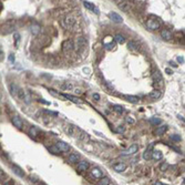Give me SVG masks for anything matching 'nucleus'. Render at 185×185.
Wrapping results in <instances>:
<instances>
[{
    "mask_svg": "<svg viewBox=\"0 0 185 185\" xmlns=\"http://www.w3.org/2000/svg\"><path fill=\"white\" fill-rule=\"evenodd\" d=\"M11 123L13 125L16 126L18 130H22L24 129V121L18 116V115H15L11 118Z\"/></svg>",
    "mask_w": 185,
    "mask_h": 185,
    "instance_id": "8",
    "label": "nucleus"
},
{
    "mask_svg": "<svg viewBox=\"0 0 185 185\" xmlns=\"http://www.w3.org/2000/svg\"><path fill=\"white\" fill-rule=\"evenodd\" d=\"M146 27L149 28L150 30H152V31L158 30L161 27V21L155 16H150L147 18V20H146Z\"/></svg>",
    "mask_w": 185,
    "mask_h": 185,
    "instance_id": "1",
    "label": "nucleus"
},
{
    "mask_svg": "<svg viewBox=\"0 0 185 185\" xmlns=\"http://www.w3.org/2000/svg\"><path fill=\"white\" fill-rule=\"evenodd\" d=\"M43 112L44 113H48V114H50V115H53V116H57V115H58V112H53V111L44 110Z\"/></svg>",
    "mask_w": 185,
    "mask_h": 185,
    "instance_id": "44",
    "label": "nucleus"
},
{
    "mask_svg": "<svg viewBox=\"0 0 185 185\" xmlns=\"http://www.w3.org/2000/svg\"><path fill=\"white\" fill-rule=\"evenodd\" d=\"M29 135L33 139H37V136L39 135V130H38L35 126H31V128L29 129Z\"/></svg>",
    "mask_w": 185,
    "mask_h": 185,
    "instance_id": "28",
    "label": "nucleus"
},
{
    "mask_svg": "<svg viewBox=\"0 0 185 185\" xmlns=\"http://www.w3.org/2000/svg\"><path fill=\"white\" fill-rule=\"evenodd\" d=\"M110 185H111V184H110Z\"/></svg>",
    "mask_w": 185,
    "mask_h": 185,
    "instance_id": "59",
    "label": "nucleus"
},
{
    "mask_svg": "<svg viewBox=\"0 0 185 185\" xmlns=\"http://www.w3.org/2000/svg\"><path fill=\"white\" fill-rule=\"evenodd\" d=\"M4 185H13V182L12 181H8V182H6V184Z\"/></svg>",
    "mask_w": 185,
    "mask_h": 185,
    "instance_id": "51",
    "label": "nucleus"
},
{
    "mask_svg": "<svg viewBox=\"0 0 185 185\" xmlns=\"http://www.w3.org/2000/svg\"><path fill=\"white\" fill-rule=\"evenodd\" d=\"M125 121H126V123H128V124H131V125L135 124V120H134V119L132 118V116H130V115H129V116H126V118H125Z\"/></svg>",
    "mask_w": 185,
    "mask_h": 185,
    "instance_id": "38",
    "label": "nucleus"
},
{
    "mask_svg": "<svg viewBox=\"0 0 185 185\" xmlns=\"http://www.w3.org/2000/svg\"><path fill=\"white\" fill-rule=\"evenodd\" d=\"M177 61H178V63H184V58L183 57H177Z\"/></svg>",
    "mask_w": 185,
    "mask_h": 185,
    "instance_id": "48",
    "label": "nucleus"
},
{
    "mask_svg": "<svg viewBox=\"0 0 185 185\" xmlns=\"http://www.w3.org/2000/svg\"><path fill=\"white\" fill-rule=\"evenodd\" d=\"M15 29H16L15 21H8V22H6V24L1 27V31H2V33L8 35V33H10V32L15 31Z\"/></svg>",
    "mask_w": 185,
    "mask_h": 185,
    "instance_id": "4",
    "label": "nucleus"
},
{
    "mask_svg": "<svg viewBox=\"0 0 185 185\" xmlns=\"http://www.w3.org/2000/svg\"><path fill=\"white\" fill-rule=\"evenodd\" d=\"M171 139L173 140V141H181V136L180 135H177V134H173V135H171Z\"/></svg>",
    "mask_w": 185,
    "mask_h": 185,
    "instance_id": "43",
    "label": "nucleus"
},
{
    "mask_svg": "<svg viewBox=\"0 0 185 185\" xmlns=\"http://www.w3.org/2000/svg\"><path fill=\"white\" fill-rule=\"evenodd\" d=\"M7 178V174L4 172V170L0 167V181H6Z\"/></svg>",
    "mask_w": 185,
    "mask_h": 185,
    "instance_id": "39",
    "label": "nucleus"
},
{
    "mask_svg": "<svg viewBox=\"0 0 185 185\" xmlns=\"http://www.w3.org/2000/svg\"><path fill=\"white\" fill-rule=\"evenodd\" d=\"M103 44H104V48H105L106 50H112L115 47L114 40L111 39V37H106V39L103 41Z\"/></svg>",
    "mask_w": 185,
    "mask_h": 185,
    "instance_id": "11",
    "label": "nucleus"
},
{
    "mask_svg": "<svg viewBox=\"0 0 185 185\" xmlns=\"http://www.w3.org/2000/svg\"><path fill=\"white\" fill-rule=\"evenodd\" d=\"M165 72L167 73V74H172V71L170 70V69H165Z\"/></svg>",
    "mask_w": 185,
    "mask_h": 185,
    "instance_id": "52",
    "label": "nucleus"
},
{
    "mask_svg": "<svg viewBox=\"0 0 185 185\" xmlns=\"http://www.w3.org/2000/svg\"><path fill=\"white\" fill-rule=\"evenodd\" d=\"M128 47H129L130 50H136L138 49V44H136V42H134V41H130L129 44H128Z\"/></svg>",
    "mask_w": 185,
    "mask_h": 185,
    "instance_id": "36",
    "label": "nucleus"
},
{
    "mask_svg": "<svg viewBox=\"0 0 185 185\" xmlns=\"http://www.w3.org/2000/svg\"><path fill=\"white\" fill-rule=\"evenodd\" d=\"M11 169H12V172L16 174V175H18L19 177H24V170L21 169L20 166L18 165H12L11 166Z\"/></svg>",
    "mask_w": 185,
    "mask_h": 185,
    "instance_id": "17",
    "label": "nucleus"
},
{
    "mask_svg": "<svg viewBox=\"0 0 185 185\" xmlns=\"http://www.w3.org/2000/svg\"><path fill=\"white\" fill-rule=\"evenodd\" d=\"M9 60H10V62H15V57H13V55H9Z\"/></svg>",
    "mask_w": 185,
    "mask_h": 185,
    "instance_id": "49",
    "label": "nucleus"
},
{
    "mask_svg": "<svg viewBox=\"0 0 185 185\" xmlns=\"http://www.w3.org/2000/svg\"><path fill=\"white\" fill-rule=\"evenodd\" d=\"M39 185H46V184H44V183H41V184H39Z\"/></svg>",
    "mask_w": 185,
    "mask_h": 185,
    "instance_id": "57",
    "label": "nucleus"
},
{
    "mask_svg": "<svg viewBox=\"0 0 185 185\" xmlns=\"http://www.w3.org/2000/svg\"><path fill=\"white\" fill-rule=\"evenodd\" d=\"M20 88L17 85V84H15V83H11L10 85H9V90H10V94L12 95V97H17V94H18V91H19Z\"/></svg>",
    "mask_w": 185,
    "mask_h": 185,
    "instance_id": "23",
    "label": "nucleus"
},
{
    "mask_svg": "<svg viewBox=\"0 0 185 185\" xmlns=\"http://www.w3.org/2000/svg\"><path fill=\"white\" fill-rule=\"evenodd\" d=\"M60 88H61V90H63V91H71L74 89V84L72 82H63Z\"/></svg>",
    "mask_w": 185,
    "mask_h": 185,
    "instance_id": "22",
    "label": "nucleus"
},
{
    "mask_svg": "<svg viewBox=\"0 0 185 185\" xmlns=\"http://www.w3.org/2000/svg\"><path fill=\"white\" fill-rule=\"evenodd\" d=\"M24 101L27 104H29V103L31 102V95H30V93L29 92H27V91H24Z\"/></svg>",
    "mask_w": 185,
    "mask_h": 185,
    "instance_id": "33",
    "label": "nucleus"
},
{
    "mask_svg": "<svg viewBox=\"0 0 185 185\" xmlns=\"http://www.w3.org/2000/svg\"><path fill=\"white\" fill-rule=\"evenodd\" d=\"M74 49V44H73V41L71 39H67L64 40L62 42V51L63 53H69V52H71L72 50Z\"/></svg>",
    "mask_w": 185,
    "mask_h": 185,
    "instance_id": "3",
    "label": "nucleus"
},
{
    "mask_svg": "<svg viewBox=\"0 0 185 185\" xmlns=\"http://www.w3.org/2000/svg\"><path fill=\"white\" fill-rule=\"evenodd\" d=\"M2 99V93H1V91H0V100Z\"/></svg>",
    "mask_w": 185,
    "mask_h": 185,
    "instance_id": "56",
    "label": "nucleus"
},
{
    "mask_svg": "<svg viewBox=\"0 0 185 185\" xmlns=\"http://www.w3.org/2000/svg\"><path fill=\"white\" fill-rule=\"evenodd\" d=\"M167 167H169V164L166 162H163L161 165H160V170H161L162 172H165L166 170H167Z\"/></svg>",
    "mask_w": 185,
    "mask_h": 185,
    "instance_id": "41",
    "label": "nucleus"
},
{
    "mask_svg": "<svg viewBox=\"0 0 185 185\" xmlns=\"http://www.w3.org/2000/svg\"><path fill=\"white\" fill-rule=\"evenodd\" d=\"M89 166L90 165H89V162L88 161H80L78 163V165H77V169H78L79 172H85V171H88Z\"/></svg>",
    "mask_w": 185,
    "mask_h": 185,
    "instance_id": "13",
    "label": "nucleus"
},
{
    "mask_svg": "<svg viewBox=\"0 0 185 185\" xmlns=\"http://www.w3.org/2000/svg\"><path fill=\"white\" fill-rule=\"evenodd\" d=\"M126 164H124V163H121V162H119V163H116V164H114L113 165V169H114V171H116V172H124L126 170Z\"/></svg>",
    "mask_w": 185,
    "mask_h": 185,
    "instance_id": "19",
    "label": "nucleus"
},
{
    "mask_svg": "<svg viewBox=\"0 0 185 185\" xmlns=\"http://www.w3.org/2000/svg\"><path fill=\"white\" fill-rule=\"evenodd\" d=\"M79 154L77 153H71L69 156H68V162L69 163H77V162L79 161Z\"/></svg>",
    "mask_w": 185,
    "mask_h": 185,
    "instance_id": "25",
    "label": "nucleus"
},
{
    "mask_svg": "<svg viewBox=\"0 0 185 185\" xmlns=\"http://www.w3.org/2000/svg\"><path fill=\"white\" fill-rule=\"evenodd\" d=\"M67 133L70 135V136H75L77 135V131H78V129L75 128L74 125H72V124H69V125H67Z\"/></svg>",
    "mask_w": 185,
    "mask_h": 185,
    "instance_id": "21",
    "label": "nucleus"
},
{
    "mask_svg": "<svg viewBox=\"0 0 185 185\" xmlns=\"http://www.w3.org/2000/svg\"><path fill=\"white\" fill-rule=\"evenodd\" d=\"M90 175L92 178H95V180H100L103 177V172L99 167H93V169L90 171Z\"/></svg>",
    "mask_w": 185,
    "mask_h": 185,
    "instance_id": "10",
    "label": "nucleus"
},
{
    "mask_svg": "<svg viewBox=\"0 0 185 185\" xmlns=\"http://www.w3.org/2000/svg\"><path fill=\"white\" fill-rule=\"evenodd\" d=\"M17 98L24 101V91L22 90V89H19V91H18V94H17Z\"/></svg>",
    "mask_w": 185,
    "mask_h": 185,
    "instance_id": "37",
    "label": "nucleus"
},
{
    "mask_svg": "<svg viewBox=\"0 0 185 185\" xmlns=\"http://www.w3.org/2000/svg\"><path fill=\"white\" fill-rule=\"evenodd\" d=\"M116 131H118L119 133H123V132H124V128H123L122 125H121V126H119V128H118V130H116Z\"/></svg>",
    "mask_w": 185,
    "mask_h": 185,
    "instance_id": "47",
    "label": "nucleus"
},
{
    "mask_svg": "<svg viewBox=\"0 0 185 185\" xmlns=\"http://www.w3.org/2000/svg\"><path fill=\"white\" fill-rule=\"evenodd\" d=\"M83 6L87 9H89V10H93V11H94V9H95L94 4H92V2H90V1H84V2H83Z\"/></svg>",
    "mask_w": 185,
    "mask_h": 185,
    "instance_id": "32",
    "label": "nucleus"
},
{
    "mask_svg": "<svg viewBox=\"0 0 185 185\" xmlns=\"http://www.w3.org/2000/svg\"><path fill=\"white\" fill-rule=\"evenodd\" d=\"M170 64H171L172 67H177V64H175V63H174L173 61H170Z\"/></svg>",
    "mask_w": 185,
    "mask_h": 185,
    "instance_id": "53",
    "label": "nucleus"
},
{
    "mask_svg": "<svg viewBox=\"0 0 185 185\" xmlns=\"http://www.w3.org/2000/svg\"><path fill=\"white\" fill-rule=\"evenodd\" d=\"M166 130H167V125H166V124H161V125H158V128H156L155 133H156V135L161 136V135H163V134L165 133Z\"/></svg>",
    "mask_w": 185,
    "mask_h": 185,
    "instance_id": "20",
    "label": "nucleus"
},
{
    "mask_svg": "<svg viewBox=\"0 0 185 185\" xmlns=\"http://www.w3.org/2000/svg\"><path fill=\"white\" fill-rule=\"evenodd\" d=\"M4 52L1 51V50H0V61H1V60H4Z\"/></svg>",
    "mask_w": 185,
    "mask_h": 185,
    "instance_id": "50",
    "label": "nucleus"
},
{
    "mask_svg": "<svg viewBox=\"0 0 185 185\" xmlns=\"http://www.w3.org/2000/svg\"><path fill=\"white\" fill-rule=\"evenodd\" d=\"M113 111H115L116 113H123L124 112V109H123V106L121 105H113Z\"/></svg>",
    "mask_w": 185,
    "mask_h": 185,
    "instance_id": "35",
    "label": "nucleus"
},
{
    "mask_svg": "<svg viewBox=\"0 0 185 185\" xmlns=\"http://www.w3.org/2000/svg\"><path fill=\"white\" fill-rule=\"evenodd\" d=\"M49 151H50V152H51V153H53V154H60L61 153V152H60V150L59 149H58V147H57V145H51L50 146V147H49Z\"/></svg>",
    "mask_w": 185,
    "mask_h": 185,
    "instance_id": "34",
    "label": "nucleus"
},
{
    "mask_svg": "<svg viewBox=\"0 0 185 185\" xmlns=\"http://www.w3.org/2000/svg\"><path fill=\"white\" fill-rule=\"evenodd\" d=\"M15 41H16V47L19 46V42H20V35L19 33H15Z\"/></svg>",
    "mask_w": 185,
    "mask_h": 185,
    "instance_id": "42",
    "label": "nucleus"
},
{
    "mask_svg": "<svg viewBox=\"0 0 185 185\" xmlns=\"http://www.w3.org/2000/svg\"><path fill=\"white\" fill-rule=\"evenodd\" d=\"M85 39L83 38V37H79V38H77V41H75V44H74V49L77 50V52H81L83 51V49L85 48Z\"/></svg>",
    "mask_w": 185,
    "mask_h": 185,
    "instance_id": "5",
    "label": "nucleus"
},
{
    "mask_svg": "<svg viewBox=\"0 0 185 185\" xmlns=\"http://www.w3.org/2000/svg\"><path fill=\"white\" fill-rule=\"evenodd\" d=\"M0 149H1V147H0Z\"/></svg>",
    "mask_w": 185,
    "mask_h": 185,
    "instance_id": "58",
    "label": "nucleus"
},
{
    "mask_svg": "<svg viewBox=\"0 0 185 185\" xmlns=\"http://www.w3.org/2000/svg\"><path fill=\"white\" fill-rule=\"evenodd\" d=\"M124 99H125L126 101H129V102H131V103H139V101H140V98L135 97V95L125 94L124 95Z\"/></svg>",
    "mask_w": 185,
    "mask_h": 185,
    "instance_id": "26",
    "label": "nucleus"
},
{
    "mask_svg": "<svg viewBox=\"0 0 185 185\" xmlns=\"http://www.w3.org/2000/svg\"><path fill=\"white\" fill-rule=\"evenodd\" d=\"M55 145H57V147L60 150V152H68V151L70 150V146L68 145L67 143H64V142H62V141H59Z\"/></svg>",
    "mask_w": 185,
    "mask_h": 185,
    "instance_id": "18",
    "label": "nucleus"
},
{
    "mask_svg": "<svg viewBox=\"0 0 185 185\" xmlns=\"http://www.w3.org/2000/svg\"><path fill=\"white\" fill-rule=\"evenodd\" d=\"M109 17H110V19L113 21V22H115V24H122L123 22V18L119 13H116V12H110L109 13Z\"/></svg>",
    "mask_w": 185,
    "mask_h": 185,
    "instance_id": "12",
    "label": "nucleus"
},
{
    "mask_svg": "<svg viewBox=\"0 0 185 185\" xmlns=\"http://www.w3.org/2000/svg\"><path fill=\"white\" fill-rule=\"evenodd\" d=\"M61 26L64 29H71L75 24V18L73 15H67V16L61 19Z\"/></svg>",
    "mask_w": 185,
    "mask_h": 185,
    "instance_id": "2",
    "label": "nucleus"
},
{
    "mask_svg": "<svg viewBox=\"0 0 185 185\" xmlns=\"http://www.w3.org/2000/svg\"><path fill=\"white\" fill-rule=\"evenodd\" d=\"M111 184V181L109 177H105L103 176L102 178H100V181H99L98 185H110Z\"/></svg>",
    "mask_w": 185,
    "mask_h": 185,
    "instance_id": "30",
    "label": "nucleus"
},
{
    "mask_svg": "<svg viewBox=\"0 0 185 185\" xmlns=\"http://www.w3.org/2000/svg\"><path fill=\"white\" fill-rule=\"evenodd\" d=\"M73 92H74L75 94H82L83 91L81 90L80 88H74V89H73Z\"/></svg>",
    "mask_w": 185,
    "mask_h": 185,
    "instance_id": "45",
    "label": "nucleus"
},
{
    "mask_svg": "<svg viewBox=\"0 0 185 185\" xmlns=\"http://www.w3.org/2000/svg\"><path fill=\"white\" fill-rule=\"evenodd\" d=\"M161 97H162V93L160 90H153L147 94V98L151 99V100H158Z\"/></svg>",
    "mask_w": 185,
    "mask_h": 185,
    "instance_id": "15",
    "label": "nucleus"
},
{
    "mask_svg": "<svg viewBox=\"0 0 185 185\" xmlns=\"http://www.w3.org/2000/svg\"><path fill=\"white\" fill-rule=\"evenodd\" d=\"M116 4L118 7L122 11L128 12L131 9V1H128V0H121V1H116Z\"/></svg>",
    "mask_w": 185,
    "mask_h": 185,
    "instance_id": "7",
    "label": "nucleus"
},
{
    "mask_svg": "<svg viewBox=\"0 0 185 185\" xmlns=\"http://www.w3.org/2000/svg\"><path fill=\"white\" fill-rule=\"evenodd\" d=\"M62 95L66 99H69V100H71L72 102H74V103H78V104H82L83 103V101L81 100V99L75 98V97H73V95H70V94H62Z\"/></svg>",
    "mask_w": 185,
    "mask_h": 185,
    "instance_id": "24",
    "label": "nucleus"
},
{
    "mask_svg": "<svg viewBox=\"0 0 185 185\" xmlns=\"http://www.w3.org/2000/svg\"><path fill=\"white\" fill-rule=\"evenodd\" d=\"M154 185H163V184H162V183H161V182H156V183H155V184H154Z\"/></svg>",
    "mask_w": 185,
    "mask_h": 185,
    "instance_id": "55",
    "label": "nucleus"
},
{
    "mask_svg": "<svg viewBox=\"0 0 185 185\" xmlns=\"http://www.w3.org/2000/svg\"><path fill=\"white\" fill-rule=\"evenodd\" d=\"M139 151V145L138 144H132V145L129 147V149H126V150L122 151L121 152V155L123 156H129V155H132V154H135L136 152Z\"/></svg>",
    "mask_w": 185,
    "mask_h": 185,
    "instance_id": "6",
    "label": "nucleus"
},
{
    "mask_svg": "<svg viewBox=\"0 0 185 185\" xmlns=\"http://www.w3.org/2000/svg\"><path fill=\"white\" fill-rule=\"evenodd\" d=\"M151 158H153V160H155V161H160V160L163 158V154H162L161 151H153V152H152V156H151Z\"/></svg>",
    "mask_w": 185,
    "mask_h": 185,
    "instance_id": "27",
    "label": "nucleus"
},
{
    "mask_svg": "<svg viewBox=\"0 0 185 185\" xmlns=\"http://www.w3.org/2000/svg\"><path fill=\"white\" fill-rule=\"evenodd\" d=\"M161 37L163 38L164 40H171L172 38H173V33L170 31L169 29H162L161 31Z\"/></svg>",
    "mask_w": 185,
    "mask_h": 185,
    "instance_id": "16",
    "label": "nucleus"
},
{
    "mask_svg": "<svg viewBox=\"0 0 185 185\" xmlns=\"http://www.w3.org/2000/svg\"><path fill=\"white\" fill-rule=\"evenodd\" d=\"M153 81L155 82V84H158L160 87H163V85H164L163 77H162L161 73H160L158 71H154L153 72Z\"/></svg>",
    "mask_w": 185,
    "mask_h": 185,
    "instance_id": "9",
    "label": "nucleus"
},
{
    "mask_svg": "<svg viewBox=\"0 0 185 185\" xmlns=\"http://www.w3.org/2000/svg\"><path fill=\"white\" fill-rule=\"evenodd\" d=\"M93 99H94L95 101H100L101 97H100V94H98V93H93Z\"/></svg>",
    "mask_w": 185,
    "mask_h": 185,
    "instance_id": "46",
    "label": "nucleus"
},
{
    "mask_svg": "<svg viewBox=\"0 0 185 185\" xmlns=\"http://www.w3.org/2000/svg\"><path fill=\"white\" fill-rule=\"evenodd\" d=\"M30 31L33 33V35H38L40 32V26L39 24H32L30 27Z\"/></svg>",
    "mask_w": 185,
    "mask_h": 185,
    "instance_id": "31",
    "label": "nucleus"
},
{
    "mask_svg": "<svg viewBox=\"0 0 185 185\" xmlns=\"http://www.w3.org/2000/svg\"><path fill=\"white\" fill-rule=\"evenodd\" d=\"M150 122L152 123V124H161L162 121L160 120V119H158V118H151L150 119Z\"/></svg>",
    "mask_w": 185,
    "mask_h": 185,
    "instance_id": "40",
    "label": "nucleus"
},
{
    "mask_svg": "<svg viewBox=\"0 0 185 185\" xmlns=\"http://www.w3.org/2000/svg\"><path fill=\"white\" fill-rule=\"evenodd\" d=\"M153 146L154 144L152 143V144H150V146L147 147L145 150V152L143 153V158L145 160V161H149V160H151V156H152V152H153Z\"/></svg>",
    "mask_w": 185,
    "mask_h": 185,
    "instance_id": "14",
    "label": "nucleus"
},
{
    "mask_svg": "<svg viewBox=\"0 0 185 185\" xmlns=\"http://www.w3.org/2000/svg\"><path fill=\"white\" fill-rule=\"evenodd\" d=\"M39 102H42V103H44V104H49V102H47V101H43V100H39Z\"/></svg>",
    "mask_w": 185,
    "mask_h": 185,
    "instance_id": "54",
    "label": "nucleus"
},
{
    "mask_svg": "<svg viewBox=\"0 0 185 185\" xmlns=\"http://www.w3.org/2000/svg\"><path fill=\"white\" fill-rule=\"evenodd\" d=\"M114 42H115V43L122 44V43H124V42H125V38H124L122 35H116L114 37Z\"/></svg>",
    "mask_w": 185,
    "mask_h": 185,
    "instance_id": "29",
    "label": "nucleus"
}]
</instances>
